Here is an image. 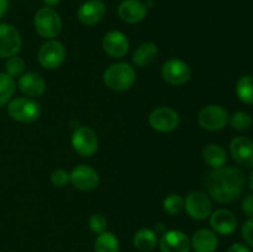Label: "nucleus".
Returning <instances> with one entry per match:
<instances>
[{
  "label": "nucleus",
  "mask_w": 253,
  "mask_h": 252,
  "mask_svg": "<svg viewBox=\"0 0 253 252\" xmlns=\"http://www.w3.org/2000/svg\"><path fill=\"white\" fill-rule=\"evenodd\" d=\"M205 187L216 202L232 203L244 193L245 174L236 167L215 168L205 178Z\"/></svg>",
  "instance_id": "f257e3e1"
},
{
  "label": "nucleus",
  "mask_w": 253,
  "mask_h": 252,
  "mask_svg": "<svg viewBox=\"0 0 253 252\" xmlns=\"http://www.w3.org/2000/svg\"><path fill=\"white\" fill-rule=\"evenodd\" d=\"M136 81V72L128 63L111 64L104 73V83L109 89L124 91L130 89Z\"/></svg>",
  "instance_id": "f03ea898"
},
{
  "label": "nucleus",
  "mask_w": 253,
  "mask_h": 252,
  "mask_svg": "<svg viewBox=\"0 0 253 252\" xmlns=\"http://www.w3.org/2000/svg\"><path fill=\"white\" fill-rule=\"evenodd\" d=\"M34 26L40 36L52 40L62 31L61 16L52 7H42L35 14Z\"/></svg>",
  "instance_id": "7ed1b4c3"
},
{
  "label": "nucleus",
  "mask_w": 253,
  "mask_h": 252,
  "mask_svg": "<svg viewBox=\"0 0 253 252\" xmlns=\"http://www.w3.org/2000/svg\"><path fill=\"white\" fill-rule=\"evenodd\" d=\"M7 114L19 123H32L41 115V106L32 98H15L7 104Z\"/></svg>",
  "instance_id": "20e7f679"
},
{
  "label": "nucleus",
  "mask_w": 253,
  "mask_h": 252,
  "mask_svg": "<svg viewBox=\"0 0 253 252\" xmlns=\"http://www.w3.org/2000/svg\"><path fill=\"white\" fill-rule=\"evenodd\" d=\"M37 57L43 68L56 69L66 59V48L62 42L57 40H49L40 47Z\"/></svg>",
  "instance_id": "39448f33"
},
{
  "label": "nucleus",
  "mask_w": 253,
  "mask_h": 252,
  "mask_svg": "<svg viewBox=\"0 0 253 252\" xmlns=\"http://www.w3.org/2000/svg\"><path fill=\"white\" fill-rule=\"evenodd\" d=\"M98 136L93 128L88 126L78 127L72 136V146L77 153L83 157H91L98 151Z\"/></svg>",
  "instance_id": "423d86ee"
},
{
  "label": "nucleus",
  "mask_w": 253,
  "mask_h": 252,
  "mask_svg": "<svg viewBox=\"0 0 253 252\" xmlns=\"http://www.w3.org/2000/svg\"><path fill=\"white\" fill-rule=\"evenodd\" d=\"M229 113L221 105H208L199 113L198 120L200 126L205 130H222L229 123Z\"/></svg>",
  "instance_id": "0eeeda50"
},
{
  "label": "nucleus",
  "mask_w": 253,
  "mask_h": 252,
  "mask_svg": "<svg viewBox=\"0 0 253 252\" xmlns=\"http://www.w3.org/2000/svg\"><path fill=\"white\" fill-rule=\"evenodd\" d=\"M22 39L19 30L10 24H0V57L10 58L21 49Z\"/></svg>",
  "instance_id": "6e6552de"
},
{
  "label": "nucleus",
  "mask_w": 253,
  "mask_h": 252,
  "mask_svg": "<svg viewBox=\"0 0 253 252\" xmlns=\"http://www.w3.org/2000/svg\"><path fill=\"white\" fill-rule=\"evenodd\" d=\"M184 208L192 219L203 220L211 215L212 203L204 193L193 192L185 198Z\"/></svg>",
  "instance_id": "1a4fd4ad"
},
{
  "label": "nucleus",
  "mask_w": 253,
  "mask_h": 252,
  "mask_svg": "<svg viewBox=\"0 0 253 252\" xmlns=\"http://www.w3.org/2000/svg\"><path fill=\"white\" fill-rule=\"evenodd\" d=\"M192 76L189 66L178 58L169 59L162 67V77L170 85H182L187 83Z\"/></svg>",
  "instance_id": "9d476101"
},
{
  "label": "nucleus",
  "mask_w": 253,
  "mask_h": 252,
  "mask_svg": "<svg viewBox=\"0 0 253 252\" xmlns=\"http://www.w3.org/2000/svg\"><path fill=\"white\" fill-rule=\"evenodd\" d=\"M148 121L155 130L160 131V132H170L179 125V115L173 109L161 106L151 113Z\"/></svg>",
  "instance_id": "9b49d317"
},
{
  "label": "nucleus",
  "mask_w": 253,
  "mask_h": 252,
  "mask_svg": "<svg viewBox=\"0 0 253 252\" xmlns=\"http://www.w3.org/2000/svg\"><path fill=\"white\" fill-rule=\"evenodd\" d=\"M232 160L245 168H253V141L251 138L239 136L230 143Z\"/></svg>",
  "instance_id": "f8f14e48"
},
{
  "label": "nucleus",
  "mask_w": 253,
  "mask_h": 252,
  "mask_svg": "<svg viewBox=\"0 0 253 252\" xmlns=\"http://www.w3.org/2000/svg\"><path fill=\"white\" fill-rule=\"evenodd\" d=\"M69 182L81 190H91L98 187L99 173L86 165L77 166L69 174Z\"/></svg>",
  "instance_id": "ddd939ff"
},
{
  "label": "nucleus",
  "mask_w": 253,
  "mask_h": 252,
  "mask_svg": "<svg viewBox=\"0 0 253 252\" xmlns=\"http://www.w3.org/2000/svg\"><path fill=\"white\" fill-rule=\"evenodd\" d=\"M190 239L180 230H169L160 240L161 252H189Z\"/></svg>",
  "instance_id": "4468645a"
},
{
  "label": "nucleus",
  "mask_w": 253,
  "mask_h": 252,
  "mask_svg": "<svg viewBox=\"0 0 253 252\" xmlns=\"http://www.w3.org/2000/svg\"><path fill=\"white\" fill-rule=\"evenodd\" d=\"M106 6L101 0H88L78 9L79 21L86 26H94L104 19Z\"/></svg>",
  "instance_id": "2eb2a0df"
},
{
  "label": "nucleus",
  "mask_w": 253,
  "mask_h": 252,
  "mask_svg": "<svg viewBox=\"0 0 253 252\" xmlns=\"http://www.w3.org/2000/svg\"><path fill=\"white\" fill-rule=\"evenodd\" d=\"M128 40L123 32L110 31L104 36L103 48L113 58H123L128 52Z\"/></svg>",
  "instance_id": "dca6fc26"
},
{
  "label": "nucleus",
  "mask_w": 253,
  "mask_h": 252,
  "mask_svg": "<svg viewBox=\"0 0 253 252\" xmlns=\"http://www.w3.org/2000/svg\"><path fill=\"white\" fill-rule=\"evenodd\" d=\"M210 225H211L214 232L219 235H231L237 227V217L232 211L227 209H217L214 211L210 217Z\"/></svg>",
  "instance_id": "f3484780"
},
{
  "label": "nucleus",
  "mask_w": 253,
  "mask_h": 252,
  "mask_svg": "<svg viewBox=\"0 0 253 252\" xmlns=\"http://www.w3.org/2000/svg\"><path fill=\"white\" fill-rule=\"evenodd\" d=\"M119 16L127 24H137L147 15V6L140 0H124L119 5Z\"/></svg>",
  "instance_id": "a211bd4d"
},
{
  "label": "nucleus",
  "mask_w": 253,
  "mask_h": 252,
  "mask_svg": "<svg viewBox=\"0 0 253 252\" xmlns=\"http://www.w3.org/2000/svg\"><path fill=\"white\" fill-rule=\"evenodd\" d=\"M17 85H19L20 90L26 96L37 98V96H41L44 93L46 81L39 73L27 72V73H24L20 77L19 82H17Z\"/></svg>",
  "instance_id": "6ab92c4d"
},
{
  "label": "nucleus",
  "mask_w": 253,
  "mask_h": 252,
  "mask_svg": "<svg viewBox=\"0 0 253 252\" xmlns=\"http://www.w3.org/2000/svg\"><path fill=\"white\" fill-rule=\"evenodd\" d=\"M219 245L216 234L209 229H200L190 239V246L195 252H215Z\"/></svg>",
  "instance_id": "aec40b11"
},
{
  "label": "nucleus",
  "mask_w": 253,
  "mask_h": 252,
  "mask_svg": "<svg viewBox=\"0 0 253 252\" xmlns=\"http://www.w3.org/2000/svg\"><path fill=\"white\" fill-rule=\"evenodd\" d=\"M203 160L209 167L214 168V169L224 167L227 161L226 151L221 146L211 143V145H208L203 148Z\"/></svg>",
  "instance_id": "412c9836"
},
{
  "label": "nucleus",
  "mask_w": 253,
  "mask_h": 252,
  "mask_svg": "<svg viewBox=\"0 0 253 252\" xmlns=\"http://www.w3.org/2000/svg\"><path fill=\"white\" fill-rule=\"evenodd\" d=\"M158 54V48L152 42L140 44L132 56V62L136 67H146L152 63Z\"/></svg>",
  "instance_id": "4be33fe9"
},
{
  "label": "nucleus",
  "mask_w": 253,
  "mask_h": 252,
  "mask_svg": "<svg viewBox=\"0 0 253 252\" xmlns=\"http://www.w3.org/2000/svg\"><path fill=\"white\" fill-rule=\"evenodd\" d=\"M157 234L151 229H141L133 236V245L142 252H150L157 245Z\"/></svg>",
  "instance_id": "5701e85b"
},
{
  "label": "nucleus",
  "mask_w": 253,
  "mask_h": 252,
  "mask_svg": "<svg viewBox=\"0 0 253 252\" xmlns=\"http://www.w3.org/2000/svg\"><path fill=\"white\" fill-rule=\"evenodd\" d=\"M119 249H120L119 240L113 232H101L94 242L95 252H119Z\"/></svg>",
  "instance_id": "b1692460"
},
{
  "label": "nucleus",
  "mask_w": 253,
  "mask_h": 252,
  "mask_svg": "<svg viewBox=\"0 0 253 252\" xmlns=\"http://www.w3.org/2000/svg\"><path fill=\"white\" fill-rule=\"evenodd\" d=\"M16 90V83L9 74L0 72V106L9 103Z\"/></svg>",
  "instance_id": "393cba45"
},
{
  "label": "nucleus",
  "mask_w": 253,
  "mask_h": 252,
  "mask_svg": "<svg viewBox=\"0 0 253 252\" xmlns=\"http://www.w3.org/2000/svg\"><path fill=\"white\" fill-rule=\"evenodd\" d=\"M236 94L245 104H253V76H244L237 81Z\"/></svg>",
  "instance_id": "a878e982"
},
{
  "label": "nucleus",
  "mask_w": 253,
  "mask_h": 252,
  "mask_svg": "<svg viewBox=\"0 0 253 252\" xmlns=\"http://www.w3.org/2000/svg\"><path fill=\"white\" fill-rule=\"evenodd\" d=\"M230 125L232 126V128L237 131H246L249 128H251L253 124L252 116L250 115L246 111H236L235 114H232L229 118Z\"/></svg>",
  "instance_id": "bb28decb"
},
{
  "label": "nucleus",
  "mask_w": 253,
  "mask_h": 252,
  "mask_svg": "<svg viewBox=\"0 0 253 252\" xmlns=\"http://www.w3.org/2000/svg\"><path fill=\"white\" fill-rule=\"evenodd\" d=\"M163 209L169 215H178L184 209V199L179 194H169L163 200Z\"/></svg>",
  "instance_id": "cd10ccee"
},
{
  "label": "nucleus",
  "mask_w": 253,
  "mask_h": 252,
  "mask_svg": "<svg viewBox=\"0 0 253 252\" xmlns=\"http://www.w3.org/2000/svg\"><path fill=\"white\" fill-rule=\"evenodd\" d=\"M25 68H26V63L22 58L17 56H12L7 58L6 63H5V69H6V74L10 77L15 78V77H21L24 74Z\"/></svg>",
  "instance_id": "c85d7f7f"
},
{
  "label": "nucleus",
  "mask_w": 253,
  "mask_h": 252,
  "mask_svg": "<svg viewBox=\"0 0 253 252\" xmlns=\"http://www.w3.org/2000/svg\"><path fill=\"white\" fill-rule=\"evenodd\" d=\"M89 227L93 232L95 234H101V232L106 231V227H108V220L104 215L101 214H94L91 215L90 219H89Z\"/></svg>",
  "instance_id": "c756f323"
},
{
  "label": "nucleus",
  "mask_w": 253,
  "mask_h": 252,
  "mask_svg": "<svg viewBox=\"0 0 253 252\" xmlns=\"http://www.w3.org/2000/svg\"><path fill=\"white\" fill-rule=\"evenodd\" d=\"M52 184L56 187H64L69 182V173L64 169H56L51 174Z\"/></svg>",
  "instance_id": "7c9ffc66"
},
{
  "label": "nucleus",
  "mask_w": 253,
  "mask_h": 252,
  "mask_svg": "<svg viewBox=\"0 0 253 252\" xmlns=\"http://www.w3.org/2000/svg\"><path fill=\"white\" fill-rule=\"evenodd\" d=\"M242 237L247 245L253 247V217L252 219L247 220L244 225H242Z\"/></svg>",
  "instance_id": "2f4dec72"
},
{
  "label": "nucleus",
  "mask_w": 253,
  "mask_h": 252,
  "mask_svg": "<svg viewBox=\"0 0 253 252\" xmlns=\"http://www.w3.org/2000/svg\"><path fill=\"white\" fill-rule=\"evenodd\" d=\"M242 210L249 217H253V194H249L245 197L242 202Z\"/></svg>",
  "instance_id": "473e14b6"
},
{
  "label": "nucleus",
  "mask_w": 253,
  "mask_h": 252,
  "mask_svg": "<svg viewBox=\"0 0 253 252\" xmlns=\"http://www.w3.org/2000/svg\"><path fill=\"white\" fill-rule=\"evenodd\" d=\"M227 252H252V251L249 249V247L245 246L244 244L237 242V244L231 245V246L229 247V250H227Z\"/></svg>",
  "instance_id": "72a5a7b5"
},
{
  "label": "nucleus",
  "mask_w": 253,
  "mask_h": 252,
  "mask_svg": "<svg viewBox=\"0 0 253 252\" xmlns=\"http://www.w3.org/2000/svg\"><path fill=\"white\" fill-rule=\"evenodd\" d=\"M9 6V0H0V17H2Z\"/></svg>",
  "instance_id": "f704fd0d"
},
{
  "label": "nucleus",
  "mask_w": 253,
  "mask_h": 252,
  "mask_svg": "<svg viewBox=\"0 0 253 252\" xmlns=\"http://www.w3.org/2000/svg\"><path fill=\"white\" fill-rule=\"evenodd\" d=\"M43 2L46 4V6L53 7V6H57V5L61 2V0H43Z\"/></svg>",
  "instance_id": "c9c22d12"
},
{
  "label": "nucleus",
  "mask_w": 253,
  "mask_h": 252,
  "mask_svg": "<svg viewBox=\"0 0 253 252\" xmlns=\"http://www.w3.org/2000/svg\"><path fill=\"white\" fill-rule=\"evenodd\" d=\"M249 184H250V188H251V190H252V192H253V170H252V172H251V175H250Z\"/></svg>",
  "instance_id": "e433bc0d"
}]
</instances>
